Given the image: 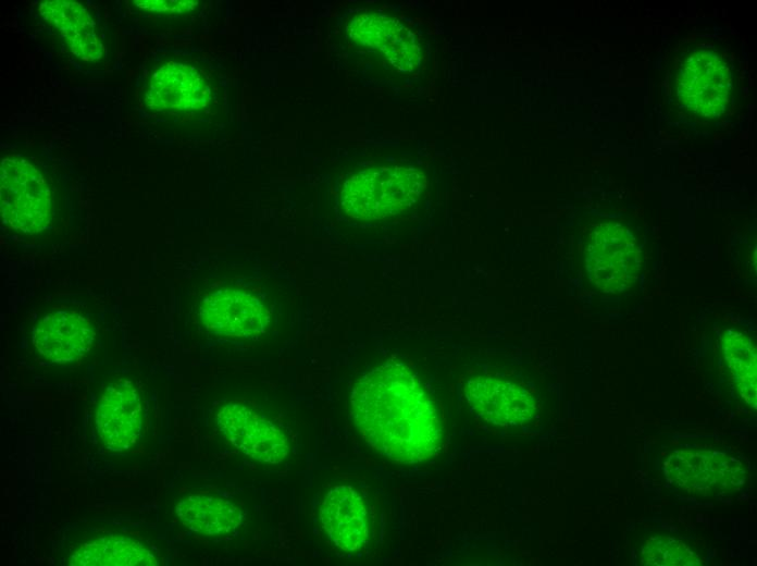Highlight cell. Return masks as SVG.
Wrapping results in <instances>:
<instances>
[{"label":"cell","mask_w":757,"mask_h":566,"mask_svg":"<svg viewBox=\"0 0 757 566\" xmlns=\"http://www.w3.org/2000/svg\"><path fill=\"white\" fill-rule=\"evenodd\" d=\"M347 30L352 40L380 51L400 71L410 72L420 62V46L414 34L394 17L361 13L350 20Z\"/></svg>","instance_id":"obj_14"},{"label":"cell","mask_w":757,"mask_h":566,"mask_svg":"<svg viewBox=\"0 0 757 566\" xmlns=\"http://www.w3.org/2000/svg\"><path fill=\"white\" fill-rule=\"evenodd\" d=\"M142 404L136 384L128 379L110 383L96 410V428L103 444L113 451L129 450L141 431Z\"/></svg>","instance_id":"obj_10"},{"label":"cell","mask_w":757,"mask_h":566,"mask_svg":"<svg viewBox=\"0 0 757 566\" xmlns=\"http://www.w3.org/2000/svg\"><path fill=\"white\" fill-rule=\"evenodd\" d=\"M665 472L671 482L694 493L735 487L744 476L742 464L721 453L677 451L668 457Z\"/></svg>","instance_id":"obj_13"},{"label":"cell","mask_w":757,"mask_h":566,"mask_svg":"<svg viewBox=\"0 0 757 566\" xmlns=\"http://www.w3.org/2000/svg\"><path fill=\"white\" fill-rule=\"evenodd\" d=\"M722 349L741 396L756 408L757 356L750 339L742 332L730 330L722 337Z\"/></svg>","instance_id":"obj_18"},{"label":"cell","mask_w":757,"mask_h":566,"mask_svg":"<svg viewBox=\"0 0 757 566\" xmlns=\"http://www.w3.org/2000/svg\"><path fill=\"white\" fill-rule=\"evenodd\" d=\"M472 410L493 424L519 426L533 418L536 403L521 385L489 376H479L464 386Z\"/></svg>","instance_id":"obj_12"},{"label":"cell","mask_w":757,"mask_h":566,"mask_svg":"<svg viewBox=\"0 0 757 566\" xmlns=\"http://www.w3.org/2000/svg\"><path fill=\"white\" fill-rule=\"evenodd\" d=\"M198 316L209 332L232 337L260 334L270 320L259 297L229 286L208 293L199 304Z\"/></svg>","instance_id":"obj_7"},{"label":"cell","mask_w":757,"mask_h":566,"mask_svg":"<svg viewBox=\"0 0 757 566\" xmlns=\"http://www.w3.org/2000/svg\"><path fill=\"white\" fill-rule=\"evenodd\" d=\"M145 110L154 115H181L204 110L212 101L207 76L195 65L167 61L148 74L144 90Z\"/></svg>","instance_id":"obj_6"},{"label":"cell","mask_w":757,"mask_h":566,"mask_svg":"<svg viewBox=\"0 0 757 566\" xmlns=\"http://www.w3.org/2000/svg\"><path fill=\"white\" fill-rule=\"evenodd\" d=\"M38 12L77 62L96 64L103 59L100 28L85 5L72 0H47L39 3Z\"/></svg>","instance_id":"obj_11"},{"label":"cell","mask_w":757,"mask_h":566,"mask_svg":"<svg viewBox=\"0 0 757 566\" xmlns=\"http://www.w3.org/2000/svg\"><path fill=\"white\" fill-rule=\"evenodd\" d=\"M76 566H152L159 561L141 542L125 536L106 534L76 549L70 556Z\"/></svg>","instance_id":"obj_16"},{"label":"cell","mask_w":757,"mask_h":566,"mask_svg":"<svg viewBox=\"0 0 757 566\" xmlns=\"http://www.w3.org/2000/svg\"><path fill=\"white\" fill-rule=\"evenodd\" d=\"M672 90L678 106L705 122L722 118L732 107L735 74L728 54L707 45H690L677 58Z\"/></svg>","instance_id":"obj_2"},{"label":"cell","mask_w":757,"mask_h":566,"mask_svg":"<svg viewBox=\"0 0 757 566\" xmlns=\"http://www.w3.org/2000/svg\"><path fill=\"white\" fill-rule=\"evenodd\" d=\"M216 424L237 450L252 459L277 464L288 455L289 445L282 430L247 405L225 404L216 414Z\"/></svg>","instance_id":"obj_8"},{"label":"cell","mask_w":757,"mask_h":566,"mask_svg":"<svg viewBox=\"0 0 757 566\" xmlns=\"http://www.w3.org/2000/svg\"><path fill=\"white\" fill-rule=\"evenodd\" d=\"M176 515L190 530L218 536L241 524V512L232 502L212 495H190L176 505Z\"/></svg>","instance_id":"obj_17"},{"label":"cell","mask_w":757,"mask_h":566,"mask_svg":"<svg viewBox=\"0 0 757 566\" xmlns=\"http://www.w3.org/2000/svg\"><path fill=\"white\" fill-rule=\"evenodd\" d=\"M2 225L25 237L48 231L53 220V190L48 176L28 158L10 155L0 170Z\"/></svg>","instance_id":"obj_3"},{"label":"cell","mask_w":757,"mask_h":566,"mask_svg":"<svg viewBox=\"0 0 757 566\" xmlns=\"http://www.w3.org/2000/svg\"><path fill=\"white\" fill-rule=\"evenodd\" d=\"M129 5L134 8L135 13L164 20L189 14L199 7V2L193 0H136L131 1Z\"/></svg>","instance_id":"obj_20"},{"label":"cell","mask_w":757,"mask_h":566,"mask_svg":"<svg viewBox=\"0 0 757 566\" xmlns=\"http://www.w3.org/2000/svg\"><path fill=\"white\" fill-rule=\"evenodd\" d=\"M644 565L691 566L697 565L694 552L683 542L670 537H651L643 545Z\"/></svg>","instance_id":"obj_19"},{"label":"cell","mask_w":757,"mask_h":566,"mask_svg":"<svg viewBox=\"0 0 757 566\" xmlns=\"http://www.w3.org/2000/svg\"><path fill=\"white\" fill-rule=\"evenodd\" d=\"M590 281L604 293H622L637 280L642 249L637 236L620 221L595 224L585 247Z\"/></svg>","instance_id":"obj_5"},{"label":"cell","mask_w":757,"mask_h":566,"mask_svg":"<svg viewBox=\"0 0 757 566\" xmlns=\"http://www.w3.org/2000/svg\"><path fill=\"white\" fill-rule=\"evenodd\" d=\"M426 185L425 176L413 168L381 167L350 175L343 185L340 204L350 217L378 220L411 207Z\"/></svg>","instance_id":"obj_4"},{"label":"cell","mask_w":757,"mask_h":566,"mask_svg":"<svg viewBox=\"0 0 757 566\" xmlns=\"http://www.w3.org/2000/svg\"><path fill=\"white\" fill-rule=\"evenodd\" d=\"M95 328L83 312L59 308L45 313L33 330L37 352L54 364H70L84 357L95 342Z\"/></svg>","instance_id":"obj_9"},{"label":"cell","mask_w":757,"mask_h":566,"mask_svg":"<svg viewBox=\"0 0 757 566\" xmlns=\"http://www.w3.org/2000/svg\"><path fill=\"white\" fill-rule=\"evenodd\" d=\"M351 413L365 441L395 463H420L443 447L440 411L405 365L388 361L363 374L351 394Z\"/></svg>","instance_id":"obj_1"},{"label":"cell","mask_w":757,"mask_h":566,"mask_svg":"<svg viewBox=\"0 0 757 566\" xmlns=\"http://www.w3.org/2000/svg\"><path fill=\"white\" fill-rule=\"evenodd\" d=\"M367 518L361 496L347 485L333 488L320 507L323 529L336 546L348 552L359 550L367 542Z\"/></svg>","instance_id":"obj_15"}]
</instances>
